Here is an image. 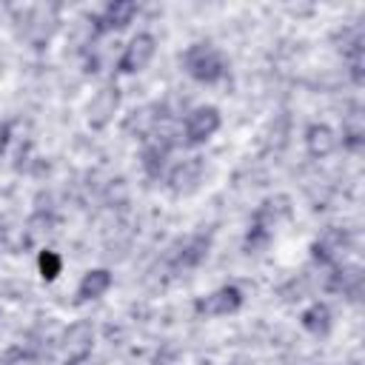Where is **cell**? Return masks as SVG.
Returning a JSON list of instances; mask_svg holds the SVG:
<instances>
[{"label":"cell","mask_w":365,"mask_h":365,"mask_svg":"<svg viewBox=\"0 0 365 365\" xmlns=\"http://www.w3.org/2000/svg\"><path fill=\"white\" fill-rule=\"evenodd\" d=\"M205 248H208V237H194V240L185 242L182 254L177 257V262H180V265H197V262L205 257Z\"/></svg>","instance_id":"cell-15"},{"label":"cell","mask_w":365,"mask_h":365,"mask_svg":"<svg viewBox=\"0 0 365 365\" xmlns=\"http://www.w3.org/2000/svg\"><path fill=\"white\" fill-rule=\"evenodd\" d=\"M168 148H171L168 140H154L143 148V168H145L148 177H160V171L165 165V157H168Z\"/></svg>","instance_id":"cell-13"},{"label":"cell","mask_w":365,"mask_h":365,"mask_svg":"<svg viewBox=\"0 0 365 365\" xmlns=\"http://www.w3.org/2000/svg\"><path fill=\"white\" fill-rule=\"evenodd\" d=\"M200 180H202V160H200V157H188V160L177 163L174 171H171V177H168L174 194H188V191H194Z\"/></svg>","instance_id":"cell-8"},{"label":"cell","mask_w":365,"mask_h":365,"mask_svg":"<svg viewBox=\"0 0 365 365\" xmlns=\"http://www.w3.org/2000/svg\"><path fill=\"white\" fill-rule=\"evenodd\" d=\"M111 288V274L106 268H94V271H86L80 285H77V299L80 302H88V299H100L106 291Z\"/></svg>","instance_id":"cell-9"},{"label":"cell","mask_w":365,"mask_h":365,"mask_svg":"<svg viewBox=\"0 0 365 365\" xmlns=\"http://www.w3.org/2000/svg\"><path fill=\"white\" fill-rule=\"evenodd\" d=\"M9 140H11V123H0V157L6 154Z\"/></svg>","instance_id":"cell-17"},{"label":"cell","mask_w":365,"mask_h":365,"mask_svg":"<svg viewBox=\"0 0 365 365\" xmlns=\"http://www.w3.org/2000/svg\"><path fill=\"white\" fill-rule=\"evenodd\" d=\"M305 148H308V154L311 157H317V160H322V157H328L334 148H336V134H334V128H328V125H311L308 131H305Z\"/></svg>","instance_id":"cell-11"},{"label":"cell","mask_w":365,"mask_h":365,"mask_svg":"<svg viewBox=\"0 0 365 365\" xmlns=\"http://www.w3.org/2000/svg\"><path fill=\"white\" fill-rule=\"evenodd\" d=\"M137 14V3L134 0H114L106 6V11L97 17V31H117L125 29Z\"/></svg>","instance_id":"cell-7"},{"label":"cell","mask_w":365,"mask_h":365,"mask_svg":"<svg viewBox=\"0 0 365 365\" xmlns=\"http://www.w3.org/2000/svg\"><path fill=\"white\" fill-rule=\"evenodd\" d=\"M91 339H94L91 325H88V322H74V325L66 331V339H63V345H66V351H68V359H83V356H88Z\"/></svg>","instance_id":"cell-10"},{"label":"cell","mask_w":365,"mask_h":365,"mask_svg":"<svg viewBox=\"0 0 365 365\" xmlns=\"http://www.w3.org/2000/svg\"><path fill=\"white\" fill-rule=\"evenodd\" d=\"M220 128V111L214 106H200L185 117V140L191 145L205 143L208 137H214Z\"/></svg>","instance_id":"cell-6"},{"label":"cell","mask_w":365,"mask_h":365,"mask_svg":"<svg viewBox=\"0 0 365 365\" xmlns=\"http://www.w3.org/2000/svg\"><path fill=\"white\" fill-rule=\"evenodd\" d=\"M37 268H40V277L43 279H57V274L63 271V259H60V254L57 251H40V257H37Z\"/></svg>","instance_id":"cell-16"},{"label":"cell","mask_w":365,"mask_h":365,"mask_svg":"<svg viewBox=\"0 0 365 365\" xmlns=\"http://www.w3.org/2000/svg\"><path fill=\"white\" fill-rule=\"evenodd\" d=\"M302 328L308 334H314V336H325L331 331V311H328V305L314 302L311 308H305L302 311Z\"/></svg>","instance_id":"cell-12"},{"label":"cell","mask_w":365,"mask_h":365,"mask_svg":"<svg viewBox=\"0 0 365 365\" xmlns=\"http://www.w3.org/2000/svg\"><path fill=\"white\" fill-rule=\"evenodd\" d=\"M240 305H242V291H240L237 285H222V288H217V291L200 297L197 305H194V311H197L200 317H228V314H234Z\"/></svg>","instance_id":"cell-3"},{"label":"cell","mask_w":365,"mask_h":365,"mask_svg":"<svg viewBox=\"0 0 365 365\" xmlns=\"http://www.w3.org/2000/svg\"><path fill=\"white\" fill-rule=\"evenodd\" d=\"M288 211H291L288 197H271V200H265L257 208V214H254V225H251V234H248V248H257V245L268 242L271 240V228L282 217H288Z\"/></svg>","instance_id":"cell-2"},{"label":"cell","mask_w":365,"mask_h":365,"mask_svg":"<svg viewBox=\"0 0 365 365\" xmlns=\"http://www.w3.org/2000/svg\"><path fill=\"white\" fill-rule=\"evenodd\" d=\"M117 108H120V91H117V86H103V88L91 97V103H88V108H86L88 125H91V128H106V125L114 120Z\"/></svg>","instance_id":"cell-5"},{"label":"cell","mask_w":365,"mask_h":365,"mask_svg":"<svg viewBox=\"0 0 365 365\" xmlns=\"http://www.w3.org/2000/svg\"><path fill=\"white\" fill-rule=\"evenodd\" d=\"M182 63H185V71L197 83H217V80L225 77V60H222V54L211 43H194V46H188Z\"/></svg>","instance_id":"cell-1"},{"label":"cell","mask_w":365,"mask_h":365,"mask_svg":"<svg viewBox=\"0 0 365 365\" xmlns=\"http://www.w3.org/2000/svg\"><path fill=\"white\" fill-rule=\"evenodd\" d=\"M151 111H154L151 106L134 108V111L128 114V120H125V128H128V131H137L140 137H148V134L154 131V125H157V114H151Z\"/></svg>","instance_id":"cell-14"},{"label":"cell","mask_w":365,"mask_h":365,"mask_svg":"<svg viewBox=\"0 0 365 365\" xmlns=\"http://www.w3.org/2000/svg\"><path fill=\"white\" fill-rule=\"evenodd\" d=\"M154 51H157V40H154L151 34H145V31H143V34H134V37L128 40V46H125V51H123L117 68H120L123 74L143 71V68L151 63Z\"/></svg>","instance_id":"cell-4"}]
</instances>
